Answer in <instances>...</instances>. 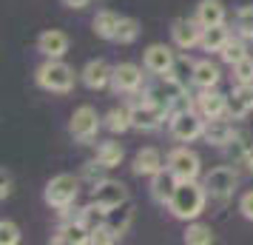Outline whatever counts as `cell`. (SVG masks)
Masks as SVG:
<instances>
[{
  "mask_svg": "<svg viewBox=\"0 0 253 245\" xmlns=\"http://www.w3.org/2000/svg\"><path fill=\"white\" fill-rule=\"evenodd\" d=\"M205 197H208L205 183L199 186L196 180H179V186H176V191H173V197L168 199V211H171L176 220L194 222L196 217L205 211Z\"/></svg>",
  "mask_w": 253,
  "mask_h": 245,
  "instance_id": "1",
  "label": "cell"
},
{
  "mask_svg": "<svg viewBox=\"0 0 253 245\" xmlns=\"http://www.w3.org/2000/svg\"><path fill=\"white\" fill-rule=\"evenodd\" d=\"M35 80L43 92L51 94H66L74 89V69L69 63H63L60 57H48L40 69L35 71Z\"/></svg>",
  "mask_w": 253,
  "mask_h": 245,
  "instance_id": "2",
  "label": "cell"
},
{
  "mask_svg": "<svg viewBox=\"0 0 253 245\" xmlns=\"http://www.w3.org/2000/svg\"><path fill=\"white\" fill-rule=\"evenodd\" d=\"M77 194H80V180L74 174H57L46 183L43 199L51 208H69V205H74Z\"/></svg>",
  "mask_w": 253,
  "mask_h": 245,
  "instance_id": "3",
  "label": "cell"
},
{
  "mask_svg": "<svg viewBox=\"0 0 253 245\" xmlns=\"http://www.w3.org/2000/svg\"><path fill=\"white\" fill-rule=\"evenodd\" d=\"M168 126H171V134L179 143H194L205 134L208 120L202 117L199 108H188V111H176V114L168 117Z\"/></svg>",
  "mask_w": 253,
  "mask_h": 245,
  "instance_id": "4",
  "label": "cell"
},
{
  "mask_svg": "<svg viewBox=\"0 0 253 245\" xmlns=\"http://www.w3.org/2000/svg\"><path fill=\"white\" fill-rule=\"evenodd\" d=\"M128 111H131V126L139 129V131H154L168 120V108L151 103V100H145V97H142L139 103H134Z\"/></svg>",
  "mask_w": 253,
  "mask_h": 245,
  "instance_id": "5",
  "label": "cell"
},
{
  "mask_svg": "<svg viewBox=\"0 0 253 245\" xmlns=\"http://www.w3.org/2000/svg\"><path fill=\"white\" fill-rule=\"evenodd\" d=\"M100 126H103V120L97 117V108H91V105H80V108L71 114L69 131H71V137H74V140L88 143V140L97 137Z\"/></svg>",
  "mask_w": 253,
  "mask_h": 245,
  "instance_id": "6",
  "label": "cell"
},
{
  "mask_svg": "<svg viewBox=\"0 0 253 245\" xmlns=\"http://www.w3.org/2000/svg\"><path fill=\"white\" fill-rule=\"evenodd\" d=\"M165 165H168L173 174H176V180H196V177H199V168H202V163H199V154L191 151V148H185V146L173 148V151L168 154Z\"/></svg>",
  "mask_w": 253,
  "mask_h": 245,
  "instance_id": "7",
  "label": "cell"
},
{
  "mask_svg": "<svg viewBox=\"0 0 253 245\" xmlns=\"http://www.w3.org/2000/svg\"><path fill=\"white\" fill-rule=\"evenodd\" d=\"M236 186H239V174H236L230 165H219L213 171H208V177H205L208 194H211V197H219V199L230 197V194L236 191Z\"/></svg>",
  "mask_w": 253,
  "mask_h": 245,
  "instance_id": "8",
  "label": "cell"
},
{
  "mask_svg": "<svg viewBox=\"0 0 253 245\" xmlns=\"http://www.w3.org/2000/svg\"><path fill=\"white\" fill-rule=\"evenodd\" d=\"M142 69H145V66H142ZM142 69L134 66V63H117L114 74H111V86H114V92H123V94L139 92V89H142V83H145Z\"/></svg>",
  "mask_w": 253,
  "mask_h": 245,
  "instance_id": "9",
  "label": "cell"
},
{
  "mask_svg": "<svg viewBox=\"0 0 253 245\" xmlns=\"http://www.w3.org/2000/svg\"><path fill=\"white\" fill-rule=\"evenodd\" d=\"M173 63H176V54H173L171 46H165V43H154V46H148L145 49V54H142V66H145V71L157 74V77L168 74V71L173 69Z\"/></svg>",
  "mask_w": 253,
  "mask_h": 245,
  "instance_id": "10",
  "label": "cell"
},
{
  "mask_svg": "<svg viewBox=\"0 0 253 245\" xmlns=\"http://www.w3.org/2000/svg\"><path fill=\"white\" fill-rule=\"evenodd\" d=\"M185 89H188V86H182L179 80H173L171 74H162V80L145 92V100L162 105V108H171V103L179 97V94H185Z\"/></svg>",
  "mask_w": 253,
  "mask_h": 245,
  "instance_id": "11",
  "label": "cell"
},
{
  "mask_svg": "<svg viewBox=\"0 0 253 245\" xmlns=\"http://www.w3.org/2000/svg\"><path fill=\"white\" fill-rule=\"evenodd\" d=\"M91 199L103 208H114V205L128 199V188L123 183H117V180H103V183L91 186Z\"/></svg>",
  "mask_w": 253,
  "mask_h": 245,
  "instance_id": "12",
  "label": "cell"
},
{
  "mask_svg": "<svg viewBox=\"0 0 253 245\" xmlns=\"http://www.w3.org/2000/svg\"><path fill=\"white\" fill-rule=\"evenodd\" d=\"M171 37H173V43L179 49H194L199 46V40H202V23L199 20H188V17H179V20H173L171 26Z\"/></svg>",
  "mask_w": 253,
  "mask_h": 245,
  "instance_id": "13",
  "label": "cell"
},
{
  "mask_svg": "<svg viewBox=\"0 0 253 245\" xmlns=\"http://www.w3.org/2000/svg\"><path fill=\"white\" fill-rule=\"evenodd\" d=\"M91 231L85 228V222L77 217V220H66L57 231L51 234V243L54 245H85L88 243Z\"/></svg>",
  "mask_w": 253,
  "mask_h": 245,
  "instance_id": "14",
  "label": "cell"
},
{
  "mask_svg": "<svg viewBox=\"0 0 253 245\" xmlns=\"http://www.w3.org/2000/svg\"><path fill=\"white\" fill-rule=\"evenodd\" d=\"M251 111H253V83H236L233 94L228 97V117L230 120H242Z\"/></svg>",
  "mask_w": 253,
  "mask_h": 245,
  "instance_id": "15",
  "label": "cell"
},
{
  "mask_svg": "<svg viewBox=\"0 0 253 245\" xmlns=\"http://www.w3.org/2000/svg\"><path fill=\"white\" fill-rule=\"evenodd\" d=\"M196 108L202 111L205 120H216V117H228V97L219 94L216 89H202L196 97Z\"/></svg>",
  "mask_w": 253,
  "mask_h": 245,
  "instance_id": "16",
  "label": "cell"
},
{
  "mask_svg": "<svg viewBox=\"0 0 253 245\" xmlns=\"http://www.w3.org/2000/svg\"><path fill=\"white\" fill-rule=\"evenodd\" d=\"M176 186H179L176 174H173L171 168L165 165V168H160L157 174L151 177V197L157 199V202H162V205H168V199L173 197Z\"/></svg>",
  "mask_w": 253,
  "mask_h": 245,
  "instance_id": "17",
  "label": "cell"
},
{
  "mask_svg": "<svg viewBox=\"0 0 253 245\" xmlns=\"http://www.w3.org/2000/svg\"><path fill=\"white\" fill-rule=\"evenodd\" d=\"M37 51L43 57H63L69 51V37L63 32H57V29H48V32H43L37 37Z\"/></svg>",
  "mask_w": 253,
  "mask_h": 245,
  "instance_id": "18",
  "label": "cell"
},
{
  "mask_svg": "<svg viewBox=\"0 0 253 245\" xmlns=\"http://www.w3.org/2000/svg\"><path fill=\"white\" fill-rule=\"evenodd\" d=\"M205 143H211V146H219V148H225L233 137H236V131H233V123L230 120H225V117H216V120H208L205 126Z\"/></svg>",
  "mask_w": 253,
  "mask_h": 245,
  "instance_id": "19",
  "label": "cell"
},
{
  "mask_svg": "<svg viewBox=\"0 0 253 245\" xmlns=\"http://www.w3.org/2000/svg\"><path fill=\"white\" fill-rule=\"evenodd\" d=\"M131 220H134V202H131V199H126V202H120V205L105 211V225H108L117 237H123V234L128 231Z\"/></svg>",
  "mask_w": 253,
  "mask_h": 245,
  "instance_id": "20",
  "label": "cell"
},
{
  "mask_svg": "<svg viewBox=\"0 0 253 245\" xmlns=\"http://www.w3.org/2000/svg\"><path fill=\"white\" fill-rule=\"evenodd\" d=\"M111 74H114V69H111L105 60H91V63H85V69L80 71L83 83H85L88 89H105V86L111 83Z\"/></svg>",
  "mask_w": 253,
  "mask_h": 245,
  "instance_id": "21",
  "label": "cell"
},
{
  "mask_svg": "<svg viewBox=\"0 0 253 245\" xmlns=\"http://www.w3.org/2000/svg\"><path fill=\"white\" fill-rule=\"evenodd\" d=\"M160 168H165V163H162V154L157 148H142L134 157V174L139 177H154Z\"/></svg>",
  "mask_w": 253,
  "mask_h": 245,
  "instance_id": "22",
  "label": "cell"
},
{
  "mask_svg": "<svg viewBox=\"0 0 253 245\" xmlns=\"http://www.w3.org/2000/svg\"><path fill=\"white\" fill-rule=\"evenodd\" d=\"M230 40V32L225 23H216V26H205L202 29V40H199V46L202 51H222V46Z\"/></svg>",
  "mask_w": 253,
  "mask_h": 245,
  "instance_id": "23",
  "label": "cell"
},
{
  "mask_svg": "<svg viewBox=\"0 0 253 245\" xmlns=\"http://www.w3.org/2000/svg\"><path fill=\"white\" fill-rule=\"evenodd\" d=\"M196 20L205 26H216V23H225V6L219 0H202L196 6Z\"/></svg>",
  "mask_w": 253,
  "mask_h": 245,
  "instance_id": "24",
  "label": "cell"
},
{
  "mask_svg": "<svg viewBox=\"0 0 253 245\" xmlns=\"http://www.w3.org/2000/svg\"><path fill=\"white\" fill-rule=\"evenodd\" d=\"M219 69H216V63H211V60H199L196 63V69H194V86L196 89H216V83H219Z\"/></svg>",
  "mask_w": 253,
  "mask_h": 245,
  "instance_id": "25",
  "label": "cell"
},
{
  "mask_svg": "<svg viewBox=\"0 0 253 245\" xmlns=\"http://www.w3.org/2000/svg\"><path fill=\"white\" fill-rule=\"evenodd\" d=\"M120 14L117 12H100L97 17H94V35L97 37H103V40H114V35H117V26H120Z\"/></svg>",
  "mask_w": 253,
  "mask_h": 245,
  "instance_id": "26",
  "label": "cell"
},
{
  "mask_svg": "<svg viewBox=\"0 0 253 245\" xmlns=\"http://www.w3.org/2000/svg\"><path fill=\"white\" fill-rule=\"evenodd\" d=\"M97 160L105 165V168H117V165L123 163V146L114 140H105L97 146Z\"/></svg>",
  "mask_w": 253,
  "mask_h": 245,
  "instance_id": "27",
  "label": "cell"
},
{
  "mask_svg": "<svg viewBox=\"0 0 253 245\" xmlns=\"http://www.w3.org/2000/svg\"><path fill=\"white\" fill-rule=\"evenodd\" d=\"M105 129L111 131V134H123V131H128V129H134L131 126V111L128 108H111L108 114H105Z\"/></svg>",
  "mask_w": 253,
  "mask_h": 245,
  "instance_id": "28",
  "label": "cell"
},
{
  "mask_svg": "<svg viewBox=\"0 0 253 245\" xmlns=\"http://www.w3.org/2000/svg\"><path fill=\"white\" fill-rule=\"evenodd\" d=\"M219 57L225 60V63H230V66H233V63H239V60H245V57H251V54H248V46H245V37H230L228 43H225V46H222V51H219Z\"/></svg>",
  "mask_w": 253,
  "mask_h": 245,
  "instance_id": "29",
  "label": "cell"
},
{
  "mask_svg": "<svg viewBox=\"0 0 253 245\" xmlns=\"http://www.w3.org/2000/svg\"><path fill=\"white\" fill-rule=\"evenodd\" d=\"M185 243L188 245H211L213 243L211 225H205V222H191L188 231H185Z\"/></svg>",
  "mask_w": 253,
  "mask_h": 245,
  "instance_id": "30",
  "label": "cell"
},
{
  "mask_svg": "<svg viewBox=\"0 0 253 245\" xmlns=\"http://www.w3.org/2000/svg\"><path fill=\"white\" fill-rule=\"evenodd\" d=\"M105 211L108 208H103V205H97V202H88V205H85V208L80 211V214H77V217H80L83 222H85V228H88V231H94V228H100V225H105Z\"/></svg>",
  "mask_w": 253,
  "mask_h": 245,
  "instance_id": "31",
  "label": "cell"
},
{
  "mask_svg": "<svg viewBox=\"0 0 253 245\" xmlns=\"http://www.w3.org/2000/svg\"><path fill=\"white\" fill-rule=\"evenodd\" d=\"M137 37H139V23L134 20V17H123V20H120V26H117L114 43H120V46H128V43H134Z\"/></svg>",
  "mask_w": 253,
  "mask_h": 245,
  "instance_id": "32",
  "label": "cell"
},
{
  "mask_svg": "<svg viewBox=\"0 0 253 245\" xmlns=\"http://www.w3.org/2000/svg\"><path fill=\"white\" fill-rule=\"evenodd\" d=\"M194 69H196V63L194 60H188V57H176V63H173V69L168 71L173 80H179L182 86H188V83H194Z\"/></svg>",
  "mask_w": 253,
  "mask_h": 245,
  "instance_id": "33",
  "label": "cell"
},
{
  "mask_svg": "<svg viewBox=\"0 0 253 245\" xmlns=\"http://www.w3.org/2000/svg\"><path fill=\"white\" fill-rule=\"evenodd\" d=\"M236 35L253 40V6H242L236 12Z\"/></svg>",
  "mask_w": 253,
  "mask_h": 245,
  "instance_id": "34",
  "label": "cell"
},
{
  "mask_svg": "<svg viewBox=\"0 0 253 245\" xmlns=\"http://www.w3.org/2000/svg\"><path fill=\"white\" fill-rule=\"evenodd\" d=\"M105 171H108V168H105L100 160H91V163L83 165V180H88L91 186H97V183H103L105 180Z\"/></svg>",
  "mask_w": 253,
  "mask_h": 245,
  "instance_id": "35",
  "label": "cell"
},
{
  "mask_svg": "<svg viewBox=\"0 0 253 245\" xmlns=\"http://www.w3.org/2000/svg\"><path fill=\"white\" fill-rule=\"evenodd\" d=\"M0 243L3 245H17L20 243V228H17V222H12V220L0 222Z\"/></svg>",
  "mask_w": 253,
  "mask_h": 245,
  "instance_id": "36",
  "label": "cell"
},
{
  "mask_svg": "<svg viewBox=\"0 0 253 245\" xmlns=\"http://www.w3.org/2000/svg\"><path fill=\"white\" fill-rule=\"evenodd\" d=\"M233 80L236 83H253V57H245L233 63Z\"/></svg>",
  "mask_w": 253,
  "mask_h": 245,
  "instance_id": "37",
  "label": "cell"
},
{
  "mask_svg": "<svg viewBox=\"0 0 253 245\" xmlns=\"http://www.w3.org/2000/svg\"><path fill=\"white\" fill-rule=\"evenodd\" d=\"M120 237H117L108 225H100V228H94L91 231V237H88V243L91 245H111V243H117Z\"/></svg>",
  "mask_w": 253,
  "mask_h": 245,
  "instance_id": "38",
  "label": "cell"
},
{
  "mask_svg": "<svg viewBox=\"0 0 253 245\" xmlns=\"http://www.w3.org/2000/svg\"><path fill=\"white\" fill-rule=\"evenodd\" d=\"M239 211H242V217H245V220H251V222H253V191L242 194V199H239Z\"/></svg>",
  "mask_w": 253,
  "mask_h": 245,
  "instance_id": "39",
  "label": "cell"
},
{
  "mask_svg": "<svg viewBox=\"0 0 253 245\" xmlns=\"http://www.w3.org/2000/svg\"><path fill=\"white\" fill-rule=\"evenodd\" d=\"M9 194H12V183H9V177L3 174V186H0V197L6 199V197H9Z\"/></svg>",
  "mask_w": 253,
  "mask_h": 245,
  "instance_id": "40",
  "label": "cell"
},
{
  "mask_svg": "<svg viewBox=\"0 0 253 245\" xmlns=\"http://www.w3.org/2000/svg\"><path fill=\"white\" fill-rule=\"evenodd\" d=\"M63 3H66L69 9H85V6H88V0H63Z\"/></svg>",
  "mask_w": 253,
  "mask_h": 245,
  "instance_id": "41",
  "label": "cell"
},
{
  "mask_svg": "<svg viewBox=\"0 0 253 245\" xmlns=\"http://www.w3.org/2000/svg\"><path fill=\"white\" fill-rule=\"evenodd\" d=\"M242 165H248V171L253 174V148H248V154L242 157Z\"/></svg>",
  "mask_w": 253,
  "mask_h": 245,
  "instance_id": "42",
  "label": "cell"
}]
</instances>
